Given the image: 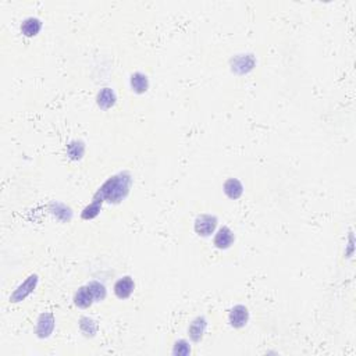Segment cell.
Wrapping results in <instances>:
<instances>
[{"label": "cell", "instance_id": "cell-7", "mask_svg": "<svg viewBox=\"0 0 356 356\" xmlns=\"http://www.w3.org/2000/svg\"><path fill=\"white\" fill-rule=\"evenodd\" d=\"M234 242V234L228 227H221L214 237V245L218 249H227Z\"/></svg>", "mask_w": 356, "mask_h": 356}, {"label": "cell", "instance_id": "cell-18", "mask_svg": "<svg viewBox=\"0 0 356 356\" xmlns=\"http://www.w3.org/2000/svg\"><path fill=\"white\" fill-rule=\"evenodd\" d=\"M189 352H191V346L188 345V342L187 341H184V339H181V341H178L177 344L174 345V349H172V353L174 355H188Z\"/></svg>", "mask_w": 356, "mask_h": 356}, {"label": "cell", "instance_id": "cell-13", "mask_svg": "<svg viewBox=\"0 0 356 356\" xmlns=\"http://www.w3.org/2000/svg\"><path fill=\"white\" fill-rule=\"evenodd\" d=\"M40 28H42L40 20H38V18H27L21 24V32L25 36H35L40 31Z\"/></svg>", "mask_w": 356, "mask_h": 356}, {"label": "cell", "instance_id": "cell-8", "mask_svg": "<svg viewBox=\"0 0 356 356\" xmlns=\"http://www.w3.org/2000/svg\"><path fill=\"white\" fill-rule=\"evenodd\" d=\"M94 300V295L91 292V289L88 288V285L78 289L77 292H75V296H74V303L79 306V307H82V309L89 307V306L92 305Z\"/></svg>", "mask_w": 356, "mask_h": 356}, {"label": "cell", "instance_id": "cell-16", "mask_svg": "<svg viewBox=\"0 0 356 356\" xmlns=\"http://www.w3.org/2000/svg\"><path fill=\"white\" fill-rule=\"evenodd\" d=\"M83 150H85V146H83L82 142L74 141V142H71V144L68 145L67 153H68V156L71 157L72 160H78V159H81V157H82Z\"/></svg>", "mask_w": 356, "mask_h": 356}, {"label": "cell", "instance_id": "cell-1", "mask_svg": "<svg viewBox=\"0 0 356 356\" xmlns=\"http://www.w3.org/2000/svg\"><path fill=\"white\" fill-rule=\"evenodd\" d=\"M131 187V175L128 172H120L110 177L106 181L99 191L95 195V200L98 202H110V203H118L121 202L129 192Z\"/></svg>", "mask_w": 356, "mask_h": 356}, {"label": "cell", "instance_id": "cell-17", "mask_svg": "<svg viewBox=\"0 0 356 356\" xmlns=\"http://www.w3.org/2000/svg\"><path fill=\"white\" fill-rule=\"evenodd\" d=\"M100 206H102V203L94 199V202H92L88 207H85V209H83L82 218L89 220V218H94V217L98 216V213L100 211Z\"/></svg>", "mask_w": 356, "mask_h": 356}, {"label": "cell", "instance_id": "cell-2", "mask_svg": "<svg viewBox=\"0 0 356 356\" xmlns=\"http://www.w3.org/2000/svg\"><path fill=\"white\" fill-rule=\"evenodd\" d=\"M217 226V218L210 214H202L195 220V231L202 237H209Z\"/></svg>", "mask_w": 356, "mask_h": 356}, {"label": "cell", "instance_id": "cell-12", "mask_svg": "<svg viewBox=\"0 0 356 356\" xmlns=\"http://www.w3.org/2000/svg\"><path fill=\"white\" fill-rule=\"evenodd\" d=\"M131 88L137 94H144L149 88V81L142 72H135L131 77Z\"/></svg>", "mask_w": 356, "mask_h": 356}, {"label": "cell", "instance_id": "cell-6", "mask_svg": "<svg viewBox=\"0 0 356 356\" xmlns=\"http://www.w3.org/2000/svg\"><path fill=\"white\" fill-rule=\"evenodd\" d=\"M134 288H135V284H134L132 278H120L116 283V285H114V294H116L117 298H120V299H127L134 292Z\"/></svg>", "mask_w": 356, "mask_h": 356}, {"label": "cell", "instance_id": "cell-19", "mask_svg": "<svg viewBox=\"0 0 356 356\" xmlns=\"http://www.w3.org/2000/svg\"><path fill=\"white\" fill-rule=\"evenodd\" d=\"M52 207H55V210H53V213H55L56 216L59 217V218H63L61 217V214H64V217H66V220H70L71 218V211H70V209H67L66 206L63 205H59V203H53L52 205Z\"/></svg>", "mask_w": 356, "mask_h": 356}, {"label": "cell", "instance_id": "cell-9", "mask_svg": "<svg viewBox=\"0 0 356 356\" xmlns=\"http://www.w3.org/2000/svg\"><path fill=\"white\" fill-rule=\"evenodd\" d=\"M98 105L103 110H107L116 105V94L113 92V89L105 88L100 91L98 94Z\"/></svg>", "mask_w": 356, "mask_h": 356}, {"label": "cell", "instance_id": "cell-3", "mask_svg": "<svg viewBox=\"0 0 356 356\" xmlns=\"http://www.w3.org/2000/svg\"><path fill=\"white\" fill-rule=\"evenodd\" d=\"M36 283H38V277H36V276H29L27 281L24 284H21V285L14 291V294L11 295V302H20V300L25 299L28 295L31 294L33 289H35Z\"/></svg>", "mask_w": 356, "mask_h": 356}, {"label": "cell", "instance_id": "cell-10", "mask_svg": "<svg viewBox=\"0 0 356 356\" xmlns=\"http://www.w3.org/2000/svg\"><path fill=\"white\" fill-rule=\"evenodd\" d=\"M205 330H206V320L203 319V317H198V319H195L194 322L191 323V326H189V330H188L189 337H191L192 341L198 342V341H200L202 337H203Z\"/></svg>", "mask_w": 356, "mask_h": 356}, {"label": "cell", "instance_id": "cell-14", "mask_svg": "<svg viewBox=\"0 0 356 356\" xmlns=\"http://www.w3.org/2000/svg\"><path fill=\"white\" fill-rule=\"evenodd\" d=\"M79 327L82 330V333L86 335V337H94L96 331H98V326H96V322H94L92 319L89 317H82L81 322H79Z\"/></svg>", "mask_w": 356, "mask_h": 356}, {"label": "cell", "instance_id": "cell-15", "mask_svg": "<svg viewBox=\"0 0 356 356\" xmlns=\"http://www.w3.org/2000/svg\"><path fill=\"white\" fill-rule=\"evenodd\" d=\"M88 288L91 289V292L94 295V299L96 302H100L106 298V288L103 284L98 283V281H92L88 284Z\"/></svg>", "mask_w": 356, "mask_h": 356}, {"label": "cell", "instance_id": "cell-4", "mask_svg": "<svg viewBox=\"0 0 356 356\" xmlns=\"http://www.w3.org/2000/svg\"><path fill=\"white\" fill-rule=\"evenodd\" d=\"M55 328V319L52 313H43L40 315L36 324V334L39 338H48L50 334L53 333Z\"/></svg>", "mask_w": 356, "mask_h": 356}, {"label": "cell", "instance_id": "cell-11", "mask_svg": "<svg viewBox=\"0 0 356 356\" xmlns=\"http://www.w3.org/2000/svg\"><path fill=\"white\" fill-rule=\"evenodd\" d=\"M224 192H226V195H227L230 199H238L239 196L242 195V192H244V187H242V184L239 183L238 180L230 178L224 184Z\"/></svg>", "mask_w": 356, "mask_h": 356}, {"label": "cell", "instance_id": "cell-5", "mask_svg": "<svg viewBox=\"0 0 356 356\" xmlns=\"http://www.w3.org/2000/svg\"><path fill=\"white\" fill-rule=\"evenodd\" d=\"M230 323L231 326L235 328H241L244 327L245 324L248 323V319H249V313H248V309L242 305H237L234 306L231 312H230Z\"/></svg>", "mask_w": 356, "mask_h": 356}]
</instances>
